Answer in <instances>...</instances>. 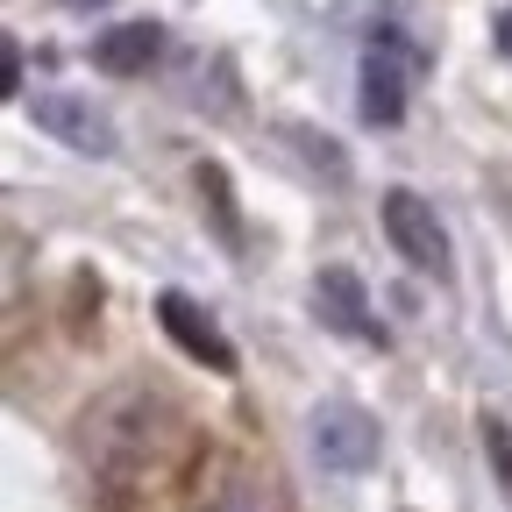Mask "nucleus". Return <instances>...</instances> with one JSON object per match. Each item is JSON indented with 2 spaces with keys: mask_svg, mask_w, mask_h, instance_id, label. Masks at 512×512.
I'll return each instance as SVG.
<instances>
[{
  "mask_svg": "<svg viewBox=\"0 0 512 512\" xmlns=\"http://www.w3.org/2000/svg\"><path fill=\"white\" fill-rule=\"evenodd\" d=\"M491 43H498V50H505V57H512V8H505V15H498V29H491Z\"/></svg>",
  "mask_w": 512,
  "mask_h": 512,
  "instance_id": "nucleus-14",
  "label": "nucleus"
},
{
  "mask_svg": "<svg viewBox=\"0 0 512 512\" xmlns=\"http://www.w3.org/2000/svg\"><path fill=\"white\" fill-rule=\"evenodd\" d=\"M157 57H164V29H157V22H114V29L93 43V64H100V72H114V79L150 72Z\"/></svg>",
  "mask_w": 512,
  "mask_h": 512,
  "instance_id": "nucleus-8",
  "label": "nucleus"
},
{
  "mask_svg": "<svg viewBox=\"0 0 512 512\" xmlns=\"http://www.w3.org/2000/svg\"><path fill=\"white\" fill-rule=\"evenodd\" d=\"M207 512H271V498H264V484H256V477H228V484L207 498Z\"/></svg>",
  "mask_w": 512,
  "mask_h": 512,
  "instance_id": "nucleus-10",
  "label": "nucleus"
},
{
  "mask_svg": "<svg viewBox=\"0 0 512 512\" xmlns=\"http://www.w3.org/2000/svg\"><path fill=\"white\" fill-rule=\"evenodd\" d=\"M64 8H86L93 15V8H114V0H64Z\"/></svg>",
  "mask_w": 512,
  "mask_h": 512,
  "instance_id": "nucleus-15",
  "label": "nucleus"
},
{
  "mask_svg": "<svg viewBox=\"0 0 512 512\" xmlns=\"http://www.w3.org/2000/svg\"><path fill=\"white\" fill-rule=\"evenodd\" d=\"M484 448H491V463H498V484L512 491V427L505 420H484Z\"/></svg>",
  "mask_w": 512,
  "mask_h": 512,
  "instance_id": "nucleus-12",
  "label": "nucleus"
},
{
  "mask_svg": "<svg viewBox=\"0 0 512 512\" xmlns=\"http://www.w3.org/2000/svg\"><path fill=\"white\" fill-rule=\"evenodd\" d=\"M157 320H164V335L192 356V363H207V370H235V349H228V335L214 328V313L200 306V299H185V292H164L157 299Z\"/></svg>",
  "mask_w": 512,
  "mask_h": 512,
  "instance_id": "nucleus-7",
  "label": "nucleus"
},
{
  "mask_svg": "<svg viewBox=\"0 0 512 512\" xmlns=\"http://www.w3.org/2000/svg\"><path fill=\"white\" fill-rule=\"evenodd\" d=\"M0 93L22 100V43H8V72H0Z\"/></svg>",
  "mask_w": 512,
  "mask_h": 512,
  "instance_id": "nucleus-13",
  "label": "nucleus"
},
{
  "mask_svg": "<svg viewBox=\"0 0 512 512\" xmlns=\"http://www.w3.org/2000/svg\"><path fill=\"white\" fill-rule=\"evenodd\" d=\"M29 121L43 128L50 143L79 150V157H114V150H121L114 121H107L93 100H79V93H36V100H29Z\"/></svg>",
  "mask_w": 512,
  "mask_h": 512,
  "instance_id": "nucleus-5",
  "label": "nucleus"
},
{
  "mask_svg": "<svg viewBox=\"0 0 512 512\" xmlns=\"http://www.w3.org/2000/svg\"><path fill=\"white\" fill-rule=\"evenodd\" d=\"M384 235H392V249L406 256L413 271L448 278V228H441V214L420 200L413 185H392V192H384Z\"/></svg>",
  "mask_w": 512,
  "mask_h": 512,
  "instance_id": "nucleus-4",
  "label": "nucleus"
},
{
  "mask_svg": "<svg viewBox=\"0 0 512 512\" xmlns=\"http://www.w3.org/2000/svg\"><path fill=\"white\" fill-rule=\"evenodd\" d=\"M306 441H313V463H320V470H335V477H363V470H377V448H384L377 420H370L363 406H349V399H320L313 420H306Z\"/></svg>",
  "mask_w": 512,
  "mask_h": 512,
  "instance_id": "nucleus-2",
  "label": "nucleus"
},
{
  "mask_svg": "<svg viewBox=\"0 0 512 512\" xmlns=\"http://www.w3.org/2000/svg\"><path fill=\"white\" fill-rule=\"evenodd\" d=\"M292 143H299L313 164H328V185H349V157H342L328 136H306V128H292Z\"/></svg>",
  "mask_w": 512,
  "mask_h": 512,
  "instance_id": "nucleus-11",
  "label": "nucleus"
},
{
  "mask_svg": "<svg viewBox=\"0 0 512 512\" xmlns=\"http://www.w3.org/2000/svg\"><path fill=\"white\" fill-rule=\"evenodd\" d=\"M420 50L399 36V29H377L370 50H363V121L370 128H406V79H413Z\"/></svg>",
  "mask_w": 512,
  "mask_h": 512,
  "instance_id": "nucleus-3",
  "label": "nucleus"
},
{
  "mask_svg": "<svg viewBox=\"0 0 512 512\" xmlns=\"http://www.w3.org/2000/svg\"><path fill=\"white\" fill-rule=\"evenodd\" d=\"M192 178H200V207L214 214V235H221V249H228V256H242V214H235V192H228V171H221V164H200Z\"/></svg>",
  "mask_w": 512,
  "mask_h": 512,
  "instance_id": "nucleus-9",
  "label": "nucleus"
},
{
  "mask_svg": "<svg viewBox=\"0 0 512 512\" xmlns=\"http://www.w3.org/2000/svg\"><path fill=\"white\" fill-rule=\"evenodd\" d=\"M79 456L100 512H157L192 470V427L157 384H121L86 413Z\"/></svg>",
  "mask_w": 512,
  "mask_h": 512,
  "instance_id": "nucleus-1",
  "label": "nucleus"
},
{
  "mask_svg": "<svg viewBox=\"0 0 512 512\" xmlns=\"http://www.w3.org/2000/svg\"><path fill=\"white\" fill-rule=\"evenodd\" d=\"M313 320L328 335H356V342L384 349V320H377V306H370V292H363V278L349 264H328L313 278Z\"/></svg>",
  "mask_w": 512,
  "mask_h": 512,
  "instance_id": "nucleus-6",
  "label": "nucleus"
}]
</instances>
